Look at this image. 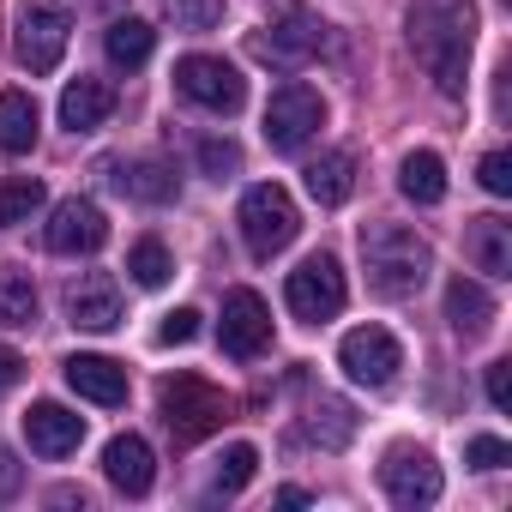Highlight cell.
<instances>
[{
  "mask_svg": "<svg viewBox=\"0 0 512 512\" xmlns=\"http://www.w3.org/2000/svg\"><path fill=\"white\" fill-rule=\"evenodd\" d=\"M410 49L440 85V97H464V67L476 49V7L470 0H416L410 7Z\"/></svg>",
  "mask_w": 512,
  "mask_h": 512,
  "instance_id": "obj_1",
  "label": "cell"
},
{
  "mask_svg": "<svg viewBox=\"0 0 512 512\" xmlns=\"http://www.w3.org/2000/svg\"><path fill=\"white\" fill-rule=\"evenodd\" d=\"M362 266H368L374 296L404 302V296H416V290L428 284L434 253H428V241H422L416 229H404V223H368V229H362Z\"/></svg>",
  "mask_w": 512,
  "mask_h": 512,
  "instance_id": "obj_2",
  "label": "cell"
},
{
  "mask_svg": "<svg viewBox=\"0 0 512 512\" xmlns=\"http://www.w3.org/2000/svg\"><path fill=\"white\" fill-rule=\"evenodd\" d=\"M235 223H241V241H247L253 260H272V253H284V247L296 241L302 211H296V199H290L278 181H260V187H247V193H241Z\"/></svg>",
  "mask_w": 512,
  "mask_h": 512,
  "instance_id": "obj_3",
  "label": "cell"
},
{
  "mask_svg": "<svg viewBox=\"0 0 512 512\" xmlns=\"http://www.w3.org/2000/svg\"><path fill=\"white\" fill-rule=\"evenodd\" d=\"M157 410H163V422H169V434L175 440H205V434H217L223 422H229V398L211 386V380H199V374H169L163 386H157Z\"/></svg>",
  "mask_w": 512,
  "mask_h": 512,
  "instance_id": "obj_4",
  "label": "cell"
},
{
  "mask_svg": "<svg viewBox=\"0 0 512 512\" xmlns=\"http://www.w3.org/2000/svg\"><path fill=\"white\" fill-rule=\"evenodd\" d=\"M344 296H350V284H344V266L332 260V253H314V260H302V266L290 272V284H284L290 314L308 320V326L338 320V314H344Z\"/></svg>",
  "mask_w": 512,
  "mask_h": 512,
  "instance_id": "obj_5",
  "label": "cell"
},
{
  "mask_svg": "<svg viewBox=\"0 0 512 512\" xmlns=\"http://www.w3.org/2000/svg\"><path fill=\"white\" fill-rule=\"evenodd\" d=\"M320 121H326L320 91L302 85V79H290V85H278L272 103H266V145H272V151H302V145L320 133Z\"/></svg>",
  "mask_w": 512,
  "mask_h": 512,
  "instance_id": "obj_6",
  "label": "cell"
},
{
  "mask_svg": "<svg viewBox=\"0 0 512 512\" xmlns=\"http://www.w3.org/2000/svg\"><path fill=\"white\" fill-rule=\"evenodd\" d=\"M175 91H181L187 103L211 109V115H235V109L247 103V79H241L229 61H217V55H187V61H175Z\"/></svg>",
  "mask_w": 512,
  "mask_h": 512,
  "instance_id": "obj_7",
  "label": "cell"
},
{
  "mask_svg": "<svg viewBox=\"0 0 512 512\" xmlns=\"http://www.w3.org/2000/svg\"><path fill=\"white\" fill-rule=\"evenodd\" d=\"M67 37H73V19L55 7V0H25V7H19V37H13V49H19V61H25L31 73H55L61 55H67Z\"/></svg>",
  "mask_w": 512,
  "mask_h": 512,
  "instance_id": "obj_8",
  "label": "cell"
},
{
  "mask_svg": "<svg viewBox=\"0 0 512 512\" xmlns=\"http://www.w3.org/2000/svg\"><path fill=\"white\" fill-rule=\"evenodd\" d=\"M217 344H223V356H235V362L266 356V344H272V308H266L260 290H229V296H223Z\"/></svg>",
  "mask_w": 512,
  "mask_h": 512,
  "instance_id": "obj_9",
  "label": "cell"
},
{
  "mask_svg": "<svg viewBox=\"0 0 512 512\" xmlns=\"http://www.w3.org/2000/svg\"><path fill=\"white\" fill-rule=\"evenodd\" d=\"M338 368H344L356 386H392L398 368H404V350H398V338H392L386 326H356V332H344V344H338Z\"/></svg>",
  "mask_w": 512,
  "mask_h": 512,
  "instance_id": "obj_10",
  "label": "cell"
},
{
  "mask_svg": "<svg viewBox=\"0 0 512 512\" xmlns=\"http://www.w3.org/2000/svg\"><path fill=\"white\" fill-rule=\"evenodd\" d=\"M380 482H386L392 506H434L440 488H446L434 452H422V446H392L386 464H380Z\"/></svg>",
  "mask_w": 512,
  "mask_h": 512,
  "instance_id": "obj_11",
  "label": "cell"
},
{
  "mask_svg": "<svg viewBox=\"0 0 512 512\" xmlns=\"http://www.w3.org/2000/svg\"><path fill=\"white\" fill-rule=\"evenodd\" d=\"M253 49H260L266 61H278V67H302V61H314V55L332 49V25L314 19V13H284L272 25V37H260Z\"/></svg>",
  "mask_w": 512,
  "mask_h": 512,
  "instance_id": "obj_12",
  "label": "cell"
},
{
  "mask_svg": "<svg viewBox=\"0 0 512 512\" xmlns=\"http://www.w3.org/2000/svg\"><path fill=\"white\" fill-rule=\"evenodd\" d=\"M43 241H49V253H97V247L109 241V217H103V205H91V199H61V205L49 211Z\"/></svg>",
  "mask_w": 512,
  "mask_h": 512,
  "instance_id": "obj_13",
  "label": "cell"
},
{
  "mask_svg": "<svg viewBox=\"0 0 512 512\" xmlns=\"http://www.w3.org/2000/svg\"><path fill=\"white\" fill-rule=\"evenodd\" d=\"M67 320H73L79 332H115V326H121V290H115V278H109V272L73 278V290H67Z\"/></svg>",
  "mask_w": 512,
  "mask_h": 512,
  "instance_id": "obj_14",
  "label": "cell"
},
{
  "mask_svg": "<svg viewBox=\"0 0 512 512\" xmlns=\"http://www.w3.org/2000/svg\"><path fill=\"white\" fill-rule=\"evenodd\" d=\"M25 440H31V452H43V458H67V452H79V440H85V416H73L67 404H31L25 410Z\"/></svg>",
  "mask_w": 512,
  "mask_h": 512,
  "instance_id": "obj_15",
  "label": "cell"
},
{
  "mask_svg": "<svg viewBox=\"0 0 512 512\" xmlns=\"http://www.w3.org/2000/svg\"><path fill=\"white\" fill-rule=\"evenodd\" d=\"M464 253H470V266L482 278H512V223L506 217H470L464 229Z\"/></svg>",
  "mask_w": 512,
  "mask_h": 512,
  "instance_id": "obj_16",
  "label": "cell"
},
{
  "mask_svg": "<svg viewBox=\"0 0 512 512\" xmlns=\"http://www.w3.org/2000/svg\"><path fill=\"white\" fill-rule=\"evenodd\" d=\"M61 368H67V386H73L79 398H91V404H103V410L127 404V368H121V362H109V356H67Z\"/></svg>",
  "mask_w": 512,
  "mask_h": 512,
  "instance_id": "obj_17",
  "label": "cell"
},
{
  "mask_svg": "<svg viewBox=\"0 0 512 512\" xmlns=\"http://www.w3.org/2000/svg\"><path fill=\"white\" fill-rule=\"evenodd\" d=\"M103 476H109L121 494H145V488L157 482V458H151V446H145L139 434H115V440L103 446Z\"/></svg>",
  "mask_w": 512,
  "mask_h": 512,
  "instance_id": "obj_18",
  "label": "cell"
},
{
  "mask_svg": "<svg viewBox=\"0 0 512 512\" xmlns=\"http://www.w3.org/2000/svg\"><path fill=\"white\" fill-rule=\"evenodd\" d=\"M446 326L470 344V338H482L488 326H494V296L476 284V278H452L446 284Z\"/></svg>",
  "mask_w": 512,
  "mask_h": 512,
  "instance_id": "obj_19",
  "label": "cell"
},
{
  "mask_svg": "<svg viewBox=\"0 0 512 512\" xmlns=\"http://www.w3.org/2000/svg\"><path fill=\"white\" fill-rule=\"evenodd\" d=\"M115 115V91L103 85V79H73L67 91H61V127L67 133H91V127H103Z\"/></svg>",
  "mask_w": 512,
  "mask_h": 512,
  "instance_id": "obj_20",
  "label": "cell"
},
{
  "mask_svg": "<svg viewBox=\"0 0 512 512\" xmlns=\"http://www.w3.org/2000/svg\"><path fill=\"white\" fill-rule=\"evenodd\" d=\"M302 181H308V199L314 205H344L350 187H356V157L350 151H326V157H314L302 169Z\"/></svg>",
  "mask_w": 512,
  "mask_h": 512,
  "instance_id": "obj_21",
  "label": "cell"
},
{
  "mask_svg": "<svg viewBox=\"0 0 512 512\" xmlns=\"http://www.w3.org/2000/svg\"><path fill=\"white\" fill-rule=\"evenodd\" d=\"M37 133H43L37 103H31L25 91H0V151H7V157H25V151L37 145Z\"/></svg>",
  "mask_w": 512,
  "mask_h": 512,
  "instance_id": "obj_22",
  "label": "cell"
},
{
  "mask_svg": "<svg viewBox=\"0 0 512 512\" xmlns=\"http://www.w3.org/2000/svg\"><path fill=\"white\" fill-rule=\"evenodd\" d=\"M398 187H404V199H416V205H440V199H446V163H440L434 151H410V157L398 163Z\"/></svg>",
  "mask_w": 512,
  "mask_h": 512,
  "instance_id": "obj_23",
  "label": "cell"
},
{
  "mask_svg": "<svg viewBox=\"0 0 512 512\" xmlns=\"http://www.w3.org/2000/svg\"><path fill=\"white\" fill-rule=\"evenodd\" d=\"M115 187L127 193V199H139V205H169L175 199V169L169 163H121V175H115Z\"/></svg>",
  "mask_w": 512,
  "mask_h": 512,
  "instance_id": "obj_24",
  "label": "cell"
},
{
  "mask_svg": "<svg viewBox=\"0 0 512 512\" xmlns=\"http://www.w3.org/2000/svg\"><path fill=\"white\" fill-rule=\"evenodd\" d=\"M103 49H109L115 67H145L151 49H157V31H151L145 19H115V25L103 31Z\"/></svg>",
  "mask_w": 512,
  "mask_h": 512,
  "instance_id": "obj_25",
  "label": "cell"
},
{
  "mask_svg": "<svg viewBox=\"0 0 512 512\" xmlns=\"http://www.w3.org/2000/svg\"><path fill=\"white\" fill-rule=\"evenodd\" d=\"M127 278H133L139 290H163V284L175 278V260H169V247H163L157 235H139V241L127 247Z\"/></svg>",
  "mask_w": 512,
  "mask_h": 512,
  "instance_id": "obj_26",
  "label": "cell"
},
{
  "mask_svg": "<svg viewBox=\"0 0 512 512\" xmlns=\"http://www.w3.org/2000/svg\"><path fill=\"white\" fill-rule=\"evenodd\" d=\"M253 470H260V452H253L247 440L223 446V458H217V476H211V494H241V488L253 482Z\"/></svg>",
  "mask_w": 512,
  "mask_h": 512,
  "instance_id": "obj_27",
  "label": "cell"
},
{
  "mask_svg": "<svg viewBox=\"0 0 512 512\" xmlns=\"http://www.w3.org/2000/svg\"><path fill=\"white\" fill-rule=\"evenodd\" d=\"M0 326H37V284L25 272L0 278Z\"/></svg>",
  "mask_w": 512,
  "mask_h": 512,
  "instance_id": "obj_28",
  "label": "cell"
},
{
  "mask_svg": "<svg viewBox=\"0 0 512 512\" xmlns=\"http://www.w3.org/2000/svg\"><path fill=\"white\" fill-rule=\"evenodd\" d=\"M350 434H356V416H350V404H338V398H320V410H314V422H308V440H320L326 452H338Z\"/></svg>",
  "mask_w": 512,
  "mask_h": 512,
  "instance_id": "obj_29",
  "label": "cell"
},
{
  "mask_svg": "<svg viewBox=\"0 0 512 512\" xmlns=\"http://www.w3.org/2000/svg\"><path fill=\"white\" fill-rule=\"evenodd\" d=\"M37 205H43V181H37V175H13L7 187H0V229L25 223Z\"/></svg>",
  "mask_w": 512,
  "mask_h": 512,
  "instance_id": "obj_30",
  "label": "cell"
},
{
  "mask_svg": "<svg viewBox=\"0 0 512 512\" xmlns=\"http://www.w3.org/2000/svg\"><path fill=\"white\" fill-rule=\"evenodd\" d=\"M199 169L211 181H235L241 175V145L235 139H199Z\"/></svg>",
  "mask_w": 512,
  "mask_h": 512,
  "instance_id": "obj_31",
  "label": "cell"
},
{
  "mask_svg": "<svg viewBox=\"0 0 512 512\" xmlns=\"http://www.w3.org/2000/svg\"><path fill=\"white\" fill-rule=\"evenodd\" d=\"M169 19L181 31H211L223 25V0H169Z\"/></svg>",
  "mask_w": 512,
  "mask_h": 512,
  "instance_id": "obj_32",
  "label": "cell"
},
{
  "mask_svg": "<svg viewBox=\"0 0 512 512\" xmlns=\"http://www.w3.org/2000/svg\"><path fill=\"white\" fill-rule=\"evenodd\" d=\"M464 464H470V470H500V464H512V446L494 440V434H476V440L464 446Z\"/></svg>",
  "mask_w": 512,
  "mask_h": 512,
  "instance_id": "obj_33",
  "label": "cell"
},
{
  "mask_svg": "<svg viewBox=\"0 0 512 512\" xmlns=\"http://www.w3.org/2000/svg\"><path fill=\"white\" fill-rule=\"evenodd\" d=\"M199 338V308H175V314H163V326H157V344H193Z\"/></svg>",
  "mask_w": 512,
  "mask_h": 512,
  "instance_id": "obj_34",
  "label": "cell"
},
{
  "mask_svg": "<svg viewBox=\"0 0 512 512\" xmlns=\"http://www.w3.org/2000/svg\"><path fill=\"white\" fill-rule=\"evenodd\" d=\"M476 175H482V187H488L494 199H506V193H512V157H506V151H488Z\"/></svg>",
  "mask_w": 512,
  "mask_h": 512,
  "instance_id": "obj_35",
  "label": "cell"
},
{
  "mask_svg": "<svg viewBox=\"0 0 512 512\" xmlns=\"http://www.w3.org/2000/svg\"><path fill=\"white\" fill-rule=\"evenodd\" d=\"M488 404L494 410H512V362H494L488 368Z\"/></svg>",
  "mask_w": 512,
  "mask_h": 512,
  "instance_id": "obj_36",
  "label": "cell"
},
{
  "mask_svg": "<svg viewBox=\"0 0 512 512\" xmlns=\"http://www.w3.org/2000/svg\"><path fill=\"white\" fill-rule=\"evenodd\" d=\"M25 488V464L13 458V446H0V500H13Z\"/></svg>",
  "mask_w": 512,
  "mask_h": 512,
  "instance_id": "obj_37",
  "label": "cell"
},
{
  "mask_svg": "<svg viewBox=\"0 0 512 512\" xmlns=\"http://www.w3.org/2000/svg\"><path fill=\"white\" fill-rule=\"evenodd\" d=\"M25 380V356L19 350H7V344H0V398H7L13 386Z\"/></svg>",
  "mask_w": 512,
  "mask_h": 512,
  "instance_id": "obj_38",
  "label": "cell"
}]
</instances>
